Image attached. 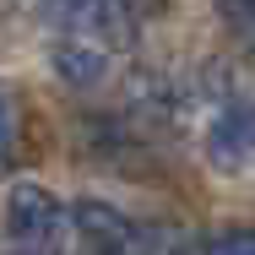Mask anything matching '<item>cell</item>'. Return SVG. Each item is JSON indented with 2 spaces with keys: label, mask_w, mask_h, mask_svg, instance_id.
Masks as SVG:
<instances>
[{
  "label": "cell",
  "mask_w": 255,
  "mask_h": 255,
  "mask_svg": "<svg viewBox=\"0 0 255 255\" xmlns=\"http://www.w3.org/2000/svg\"><path fill=\"white\" fill-rule=\"evenodd\" d=\"M65 223H71V212L44 185H16L5 196V239L16 255H60Z\"/></svg>",
  "instance_id": "cell-1"
},
{
  "label": "cell",
  "mask_w": 255,
  "mask_h": 255,
  "mask_svg": "<svg viewBox=\"0 0 255 255\" xmlns=\"http://www.w3.org/2000/svg\"><path fill=\"white\" fill-rule=\"evenodd\" d=\"M206 157L217 168H239L255 157V103L250 98H228L212 125H206Z\"/></svg>",
  "instance_id": "cell-2"
},
{
  "label": "cell",
  "mask_w": 255,
  "mask_h": 255,
  "mask_svg": "<svg viewBox=\"0 0 255 255\" xmlns=\"http://www.w3.org/2000/svg\"><path fill=\"white\" fill-rule=\"evenodd\" d=\"M71 223H76L82 245L93 255H130V245H136V228H130L109 201H82L71 212Z\"/></svg>",
  "instance_id": "cell-3"
},
{
  "label": "cell",
  "mask_w": 255,
  "mask_h": 255,
  "mask_svg": "<svg viewBox=\"0 0 255 255\" xmlns=\"http://www.w3.org/2000/svg\"><path fill=\"white\" fill-rule=\"evenodd\" d=\"M54 65H60L65 82L87 87V82H98L103 71H109V54H103L98 44H87V38H65V44L54 49Z\"/></svg>",
  "instance_id": "cell-4"
},
{
  "label": "cell",
  "mask_w": 255,
  "mask_h": 255,
  "mask_svg": "<svg viewBox=\"0 0 255 255\" xmlns=\"http://www.w3.org/2000/svg\"><path fill=\"white\" fill-rule=\"evenodd\" d=\"M217 16L245 49H255V0H217Z\"/></svg>",
  "instance_id": "cell-5"
},
{
  "label": "cell",
  "mask_w": 255,
  "mask_h": 255,
  "mask_svg": "<svg viewBox=\"0 0 255 255\" xmlns=\"http://www.w3.org/2000/svg\"><path fill=\"white\" fill-rule=\"evenodd\" d=\"M206 255H255V228H223L206 245Z\"/></svg>",
  "instance_id": "cell-6"
},
{
  "label": "cell",
  "mask_w": 255,
  "mask_h": 255,
  "mask_svg": "<svg viewBox=\"0 0 255 255\" xmlns=\"http://www.w3.org/2000/svg\"><path fill=\"white\" fill-rule=\"evenodd\" d=\"M11 152H16V98L0 87V168L11 163Z\"/></svg>",
  "instance_id": "cell-7"
}]
</instances>
